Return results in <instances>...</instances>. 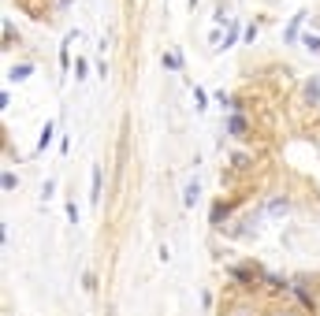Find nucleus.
Returning a JSON list of instances; mask_svg holds the SVG:
<instances>
[{"label":"nucleus","instance_id":"f257e3e1","mask_svg":"<svg viewBox=\"0 0 320 316\" xmlns=\"http://www.w3.org/2000/svg\"><path fill=\"white\" fill-rule=\"evenodd\" d=\"M90 201H93V205L101 201V167H93V179H90Z\"/></svg>","mask_w":320,"mask_h":316},{"label":"nucleus","instance_id":"f03ea898","mask_svg":"<svg viewBox=\"0 0 320 316\" xmlns=\"http://www.w3.org/2000/svg\"><path fill=\"white\" fill-rule=\"evenodd\" d=\"M197 193H201V186H197V183H186V190H183V201H186V205H194V201H197Z\"/></svg>","mask_w":320,"mask_h":316},{"label":"nucleus","instance_id":"7ed1b4c3","mask_svg":"<svg viewBox=\"0 0 320 316\" xmlns=\"http://www.w3.org/2000/svg\"><path fill=\"white\" fill-rule=\"evenodd\" d=\"M227 130H231V134H246V119H242V116H231V119H227Z\"/></svg>","mask_w":320,"mask_h":316},{"label":"nucleus","instance_id":"20e7f679","mask_svg":"<svg viewBox=\"0 0 320 316\" xmlns=\"http://www.w3.org/2000/svg\"><path fill=\"white\" fill-rule=\"evenodd\" d=\"M164 67H168V71H175V67H183V56H179V52H168V56H164Z\"/></svg>","mask_w":320,"mask_h":316},{"label":"nucleus","instance_id":"39448f33","mask_svg":"<svg viewBox=\"0 0 320 316\" xmlns=\"http://www.w3.org/2000/svg\"><path fill=\"white\" fill-rule=\"evenodd\" d=\"M30 71H34V67H30V63H19V67H11V78H15V82H19V78H26V75H30Z\"/></svg>","mask_w":320,"mask_h":316},{"label":"nucleus","instance_id":"423d86ee","mask_svg":"<svg viewBox=\"0 0 320 316\" xmlns=\"http://www.w3.org/2000/svg\"><path fill=\"white\" fill-rule=\"evenodd\" d=\"M52 142V123H45V130H41V142H37V145H41V149H45V145H49Z\"/></svg>","mask_w":320,"mask_h":316}]
</instances>
